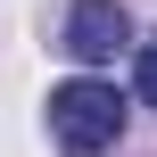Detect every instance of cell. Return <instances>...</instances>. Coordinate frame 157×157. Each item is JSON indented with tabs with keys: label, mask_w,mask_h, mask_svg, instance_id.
I'll return each instance as SVG.
<instances>
[{
	"label": "cell",
	"mask_w": 157,
	"mask_h": 157,
	"mask_svg": "<svg viewBox=\"0 0 157 157\" xmlns=\"http://www.w3.org/2000/svg\"><path fill=\"white\" fill-rule=\"evenodd\" d=\"M50 132H58V149H66V157L116 149V141H124V99H116V83H99V75L58 83V91H50Z\"/></svg>",
	"instance_id": "1"
},
{
	"label": "cell",
	"mask_w": 157,
	"mask_h": 157,
	"mask_svg": "<svg viewBox=\"0 0 157 157\" xmlns=\"http://www.w3.org/2000/svg\"><path fill=\"white\" fill-rule=\"evenodd\" d=\"M124 41H132V17H124L116 0H75V8H66V50H75L83 66H108Z\"/></svg>",
	"instance_id": "2"
},
{
	"label": "cell",
	"mask_w": 157,
	"mask_h": 157,
	"mask_svg": "<svg viewBox=\"0 0 157 157\" xmlns=\"http://www.w3.org/2000/svg\"><path fill=\"white\" fill-rule=\"evenodd\" d=\"M141 99L157 108V41H141Z\"/></svg>",
	"instance_id": "3"
}]
</instances>
